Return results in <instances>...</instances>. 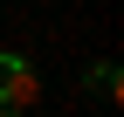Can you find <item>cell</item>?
Masks as SVG:
<instances>
[{
    "label": "cell",
    "instance_id": "1",
    "mask_svg": "<svg viewBox=\"0 0 124 117\" xmlns=\"http://www.w3.org/2000/svg\"><path fill=\"white\" fill-rule=\"evenodd\" d=\"M41 96L35 69H28V55H0V110H28Z\"/></svg>",
    "mask_w": 124,
    "mask_h": 117
}]
</instances>
